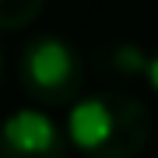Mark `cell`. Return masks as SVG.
<instances>
[{
  "instance_id": "1",
  "label": "cell",
  "mask_w": 158,
  "mask_h": 158,
  "mask_svg": "<svg viewBox=\"0 0 158 158\" xmlns=\"http://www.w3.org/2000/svg\"><path fill=\"white\" fill-rule=\"evenodd\" d=\"M67 141L88 158H137L151 141V113L127 91H95L70 106Z\"/></svg>"
},
{
  "instance_id": "2",
  "label": "cell",
  "mask_w": 158,
  "mask_h": 158,
  "mask_svg": "<svg viewBox=\"0 0 158 158\" xmlns=\"http://www.w3.org/2000/svg\"><path fill=\"white\" fill-rule=\"evenodd\" d=\"M21 85L39 106H74L85 88V60L63 35H35L21 49Z\"/></svg>"
},
{
  "instance_id": "3",
  "label": "cell",
  "mask_w": 158,
  "mask_h": 158,
  "mask_svg": "<svg viewBox=\"0 0 158 158\" xmlns=\"http://www.w3.org/2000/svg\"><path fill=\"white\" fill-rule=\"evenodd\" d=\"M0 158H67V134L42 109H18L0 123Z\"/></svg>"
},
{
  "instance_id": "4",
  "label": "cell",
  "mask_w": 158,
  "mask_h": 158,
  "mask_svg": "<svg viewBox=\"0 0 158 158\" xmlns=\"http://www.w3.org/2000/svg\"><path fill=\"white\" fill-rule=\"evenodd\" d=\"M46 0H0V32H18L42 14Z\"/></svg>"
},
{
  "instance_id": "5",
  "label": "cell",
  "mask_w": 158,
  "mask_h": 158,
  "mask_svg": "<svg viewBox=\"0 0 158 158\" xmlns=\"http://www.w3.org/2000/svg\"><path fill=\"white\" fill-rule=\"evenodd\" d=\"M144 74H148V81H151V88L158 91V49L148 56V70H144Z\"/></svg>"
},
{
  "instance_id": "6",
  "label": "cell",
  "mask_w": 158,
  "mask_h": 158,
  "mask_svg": "<svg viewBox=\"0 0 158 158\" xmlns=\"http://www.w3.org/2000/svg\"><path fill=\"white\" fill-rule=\"evenodd\" d=\"M0 81H4V53H0Z\"/></svg>"
}]
</instances>
